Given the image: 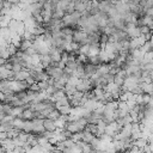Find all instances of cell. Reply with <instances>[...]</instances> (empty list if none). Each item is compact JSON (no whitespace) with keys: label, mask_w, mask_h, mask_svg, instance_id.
I'll use <instances>...</instances> for the list:
<instances>
[{"label":"cell","mask_w":153,"mask_h":153,"mask_svg":"<svg viewBox=\"0 0 153 153\" xmlns=\"http://www.w3.org/2000/svg\"><path fill=\"white\" fill-rule=\"evenodd\" d=\"M140 70L152 72V71H153V61H148V62H146V64H143V65H140Z\"/></svg>","instance_id":"5bb4252c"},{"label":"cell","mask_w":153,"mask_h":153,"mask_svg":"<svg viewBox=\"0 0 153 153\" xmlns=\"http://www.w3.org/2000/svg\"><path fill=\"white\" fill-rule=\"evenodd\" d=\"M89 49H90V44H83V45H79L78 53H79V54L87 55V54H89Z\"/></svg>","instance_id":"4fadbf2b"},{"label":"cell","mask_w":153,"mask_h":153,"mask_svg":"<svg viewBox=\"0 0 153 153\" xmlns=\"http://www.w3.org/2000/svg\"><path fill=\"white\" fill-rule=\"evenodd\" d=\"M74 11H75V10H74V1H71V3L67 5V7H66L65 13L70 15V13H72V12H74Z\"/></svg>","instance_id":"44dd1931"},{"label":"cell","mask_w":153,"mask_h":153,"mask_svg":"<svg viewBox=\"0 0 153 153\" xmlns=\"http://www.w3.org/2000/svg\"><path fill=\"white\" fill-rule=\"evenodd\" d=\"M23 70V67L19 65V64H13L12 66H11V71H13V72H19V71H22Z\"/></svg>","instance_id":"7402d4cb"},{"label":"cell","mask_w":153,"mask_h":153,"mask_svg":"<svg viewBox=\"0 0 153 153\" xmlns=\"http://www.w3.org/2000/svg\"><path fill=\"white\" fill-rule=\"evenodd\" d=\"M78 81H79V78H78V77H75V75H70V77H68V79H67V83H66V84H70V85L75 86V85L78 84Z\"/></svg>","instance_id":"ac0fdd59"},{"label":"cell","mask_w":153,"mask_h":153,"mask_svg":"<svg viewBox=\"0 0 153 153\" xmlns=\"http://www.w3.org/2000/svg\"><path fill=\"white\" fill-rule=\"evenodd\" d=\"M72 42H75L79 45L87 44V34L84 30H74L72 35Z\"/></svg>","instance_id":"7a4b0ae2"},{"label":"cell","mask_w":153,"mask_h":153,"mask_svg":"<svg viewBox=\"0 0 153 153\" xmlns=\"http://www.w3.org/2000/svg\"><path fill=\"white\" fill-rule=\"evenodd\" d=\"M119 1H121V3H124V4H128V3H129V0H119Z\"/></svg>","instance_id":"d4e9b609"},{"label":"cell","mask_w":153,"mask_h":153,"mask_svg":"<svg viewBox=\"0 0 153 153\" xmlns=\"http://www.w3.org/2000/svg\"><path fill=\"white\" fill-rule=\"evenodd\" d=\"M97 71V66L91 64V62H84V74H85V78H90L92 74H94Z\"/></svg>","instance_id":"277c9868"},{"label":"cell","mask_w":153,"mask_h":153,"mask_svg":"<svg viewBox=\"0 0 153 153\" xmlns=\"http://www.w3.org/2000/svg\"><path fill=\"white\" fill-rule=\"evenodd\" d=\"M30 75L28 70H22L19 72H15V80H25Z\"/></svg>","instance_id":"ba28073f"},{"label":"cell","mask_w":153,"mask_h":153,"mask_svg":"<svg viewBox=\"0 0 153 153\" xmlns=\"http://www.w3.org/2000/svg\"><path fill=\"white\" fill-rule=\"evenodd\" d=\"M43 127H44V130H49V132H55L56 130V123H55V120H52L49 117H45L43 119Z\"/></svg>","instance_id":"5b68a950"},{"label":"cell","mask_w":153,"mask_h":153,"mask_svg":"<svg viewBox=\"0 0 153 153\" xmlns=\"http://www.w3.org/2000/svg\"><path fill=\"white\" fill-rule=\"evenodd\" d=\"M60 115H61V114H60V111L55 108L54 110H52V111H50V113L48 114V117H49V119H52V120H58V119L60 117Z\"/></svg>","instance_id":"2e32d148"},{"label":"cell","mask_w":153,"mask_h":153,"mask_svg":"<svg viewBox=\"0 0 153 153\" xmlns=\"http://www.w3.org/2000/svg\"><path fill=\"white\" fill-rule=\"evenodd\" d=\"M113 6H114V1H113V0H99V1H98V11H100V12L108 13L109 10Z\"/></svg>","instance_id":"3957f363"},{"label":"cell","mask_w":153,"mask_h":153,"mask_svg":"<svg viewBox=\"0 0 153 153\" xmlns=\"http://www.w3.org/2000/svg\"><path fill=\"white\" fill-rule=\"evenodd\" d=\"M140 85H141V87H142V90H143V93L152 94V91H153V85H152V83H145V81H142Z\"/></svg>","instance_id":"30bf717a"},{"label":"cell","mask_w":153,"mask_h":153,"mask_svg":"<svg viewBox=\"0 0 153 153\" xmlns=\"http://www.w3.org/2000/svg\"><path fill=\"white\" fill-rule=\"evenodd\" d=\"M104 78V80L107 81V84H110V83H114V78H115V75L114 74H110V73H107V74H104V75H102Z\"/></svg>","instance_id":"d6986e66"},{"label":"cell","mask_w":153,"mask_h":153,"mask_svg":"<svg viewBox=\"0 0 153 153\" xmlns=\"http://www.w3.org/2000/svg\"><path fill=\"white\" fill-rule=\"evenodd\" d=\"M0 36H3L9 43H11V36H12V31L7 28V25H1L0 26Z\"/></svg>","instance_id":"8992f818"},{"label":"cell","mask_w":153,"mask_h":153,"mask_svg":"<svg viewBox=\"0 0 153 153\" xmlns=\"http://www.w3.org/2000/svg\"><path fill=\"white\" fill-rule=\"evenodd\" d=\"M7 28L15 32V34H18V35H23L24 30H25V25H24V22L23 20H18V19H13L11 18L10 22L7 23Z\"/></svg>","instance_id":"6da1fadb"},{"label":"cell","mask_w":153,"mask_h":153,"mask_svg":"<svg viewBox=\"0 0 153 153\" xmlns=\"http://www.w3.org/2000/svg\"><path fill=\"white\" fill-rule=\"evenodd\" d=\"M123 80H124V79H122V78H120V77L115 75V78H114V84H116V85L121 86V85L123 84Z\"/></svg>","instance_id":"603a6c76"},{"label":"cell","mask_w":153,"mask_h":153,"mask_svg":"<svg viewBox=\"0 0 153 153\" xmlns=\"http://www.w3.org/2000/svg\"><path fill=\"white\" fill-rule=\"evenodd\" d=\"M87 62H91V64H93V65H96V66L103 64V62H102V60H100V58H99V55H91V56H87Z\"/></svg>","instance_id":"8fae6325"},{"label":"cell","mask_w":153,"mask_h":153,"mask_svg":"<svg viewBox=\"0 0 153 153\" xmlns=\"http://www.w3.org/2000/svg\"><path fill=\"white\" fill-rule=\"evenodd\" d=\"M129 91H130L133 94H142V93H143V90H142V87H141V85H140V84L135 85V86H134V87H132Z\"/></svg>","instance_id":"9a60e30c"},{"label":"cell","mask_w":153,"mask_h":153,"mask_svg":"<svg viewBox=\"0 0 153 153\" xmlns=\"http://www.w3.org/2000/svg\"><path fill=\"white\" fill-rule=\"evenodd\" d=\"M0 143H1L5 148H6V152H10V151H13V148H15V145H13V140H12V138H6V139H4V140H1L0 141Z\"/></svg>","instance_id":"52a82bcc"},{"label":"cell","mask_w":153,"mask_h":153,"mask_svg":"<svg viewBox=\"0 0 153 153\" xmlns=\"http://www.w3.org/2000/svg\"><path fill=\"white\" fill-rule=\"evenodd\" d=\"M71 109H72V107H71V105H61V107H59V108H58V110L60 111V114H61V115H70Z\"/></svg>","instance_id":"7c38bea8"},{"label":"cell","mask_w":153,"mask_h":153,"mask_svg":"<svg viewBox=\"0 0 153 153\" xmlns=\"http://www.w3.org/2000/svg\"><path fill=\"white\" fill-rule=\"evenodd\" d=\"M64 96H66V92L64 91V89H58L52 96H50V97H52V99L53 100H59L60 98H62Z\"/></svg>","instance_id":"9c48e42d"},{"label":"cell","mask_w":153,"mask_h":153,"mask_svg":"<svg viewBox=\"0 0 153 153\" xmlns=\"http://www.w3.org/2000/svg\"><path fill=\"white\" fill-rule=\"evenodd\" d=\"M6 49H7V52L10 53V55H12V54H15V53L17 52V48H16V45H13L12 43H9V44L6 45Z\"/></svg>","instance_id":"ffe728a7"},{"label":"cell","mask_w":153,"mask_h":153,"mask_svg":"<svg viewBox=\"0 0 153 153\" xmlns=\"http://www.w3.org/2000/svg\"><path fill=\"white\" fill-rule=\"evenodd\" d=\"M4 116H5V114H4L3 111H0V121H1V120L4 119Z\"/></svg>","instance_id":"cb8c5ba5"},{"label":"cell","mask_w":153,"mask_h":153,"mask_svg":"<svg viewBox=\"0 0 153 153\" xmlns=\"http://www.w3.org/2000/svg\"><path fill=\"white\" fill-rule=\"evenodd\" d=\"M65 67H67V68L71 70V71H75V68H77V62H75V60H67Z\"/></svg>","instance_id":"e0dca14e"}]
</instances>
